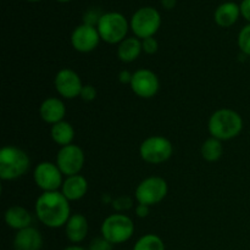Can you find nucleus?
<instances>
[{
    "label": "nucleus",
    "mask_w": 250,
    "mask_h": 250,
    "mask_svg": "<svg viewBox=\"0 0 250 250\" xmlns=\"http://www.w3.org/2000/svg\"><path fill=\"white\" fill-rule=\"evenodd\" d=\"M70 200L60 192H44L36 202L39 221L50 229L65 226L71 217Z\"/></svg>",
    "instance_id": "f257e3e1"
},
{
    "label": "nucleus",
    "mask_w": 250,
    "mask_h": 250,
    "mask_svg": "<svg viewBox=\"0 0 250 250\" xmlns=\"http://www.w3.org/2000/svg\"><path fill=\"white\" fill-rule=\"evenodd\" d=\"M243 129L241 115L231 109L215 111L209 120V132L214 138L229 141L238 136Z\"/></svg>",
    "instance_id": "f03ea898"
},
{
    "label": "nucleus",
    "mask_w": 250,
    "mask_h": 250,
    "mask_svg": "<svg viewBox=\"0 0 250 250\" xmlns=\"http://www.w3.org/2000/svg\"><path fill=\"white\" fill-rule=\"evenodd\" d=\"M29 167V158L23 150L16 146H4L0 150V177L12 181L21 177Z\"/></svg>",
    "instance_id": "7ed1b4c3"
},
{
    "label": "nucleus",
    "mask_w": 250,
    "mask_h": 250,
    "mask_svg": "<svg viewBox=\"0 0 250 250\" xmlns=\"http://www.w3.org/2000/svg\"><path fill=\"white\" fill-rule=\"evenodd\" d=\"M97 24L100 38L106 43L116 44L126 39L128 22L120 12H107L102 15Z\"/></svg>",
    "instance_id": "20e7f679"
},
{
    "label": "nucleus",
    "mask_w": 250,
    "mask_h": 250,
    "mask_svg": "<svg viewBox=\"0 0 250 250\" xmlns=\"http://www.w3.org/2000/svg\"><path fill=\"white\" fill-rule=\"evenodd\" d=\"M134 232V224L122 214L110 215L102 225V236L111 244H121L128 241Z\"/></svg>",
    "instance_id": "39448f33"
},
{
    "label": "nucleus",
    "mask_w": 250,
    "mask_h": 250,
    "mask_svg": "<svg viewBox=\"0 0 250 250\" xmlns=\"http://www.w3.org/2000/svg\"><path fill=\"white\" fill-rule=\"evenodd\" d=\"M161 16L154 7L146 6L137 10L131 19V28L137 38L146 39L153 37L159 31Z\"/></svg>",
    "instance_id": "423d86ee"
},
{
    "label": "nucleus",
    "mask_w": 250,
    "mask_h": 250,
    "mask_svg": "<svg viewBox=\"0 0 250 250\" xmlns=\"http://www.w3.org/2000/svg\"><path fill=\"white\" fill-rule=\"evenodd\" d=\"M172 144L168 139L161 136H153L146 138L139 148L142 159L149 164H161L172 155Z\"/></svg>",
    "instance_id": "0eeeda50"
},
{
    "label": "nucleus",
    "mask_w": 250,
    "mask_h": 250,
    "mask_svg": "<svg viewBox=\"0 0 250 250\" xmlns=\"http://www.w3.org/2000/svg\"><path fill=\"white\" fill-rule=\"evenodd\" d=\"M167 183L161 177H148L139 183L136 189V198L139 204L155 205L164 200L167 194Z\"/></svg>",
    "instance_id": "6e6552de"
},
{
    "label": "nucleus",
    "mask_w": 250,
    "mask_h": 250,
    "mask_svg": "<svg viewBox=\"0 0 250 250\" xmlns=\"http://www.w3.org/2000/svg\"><path fill=\"white\" fill-rule=\"evenodd\" d=\"M34 182L44 192H56L62 187V172L56 164L44 161L37 165L33 172Z\"/></svg>",
    "instance_id": "1a4fd4ad"
},
{
    "label": "nucleus",
    "mask_w": 250,
    "mask_h": 250,
    "mask_svg": "<svg viewBox=\"0 0 250 250\" xmlns=\"http://www.w3.org/2000/svg\"><path fill=\"white\" fill-rule=\"evenodd\" d=\"M84 164V154L78 146L70 144L62 146L56 156V165L60 168L62 175H78Z\"/></svg>",
    "instance_id": "9d476101"
},
{
    "label": "nucleus",
    "mask_w": 250,
    "mask_h": 250,
    "mask_svg": "<svg viewBox=\"0 0 250 250\" xmlns=\"http://www.w3.org/2000/svg\"><path fill=\"white\" fill-rule=\"evenodd\" d=\"M100 36L98 28L92 24L83 23L76 27L71 34L72 46L80 53H90L98 46L100 42Z\"/></svg>",
    "instance_id": "9b49d317"
},
{
    "label": "nucleus",
    "mask_w": 250,
    "mask_h": 250,
    "mask_svg": "<svg viewBox=\"0 0 250 250\" xmlns=\"http://www.w3.org/2000/svg\"><path fill=\"white\" fill-rule=\"evenodd\" d=\"M54 83H55V88L59 94L66 99L80 97L81 90L83 88L80 76L70 68H62L59 71L56 73Z\"/></svg>",
    "instance_id": "f8f14e48"
},
{
    "label": "nucleus",
    "mask_w": 250,
    "mask_h": 250,
    "mask_svg": "<svg viewBox=\"0 0 250 250\" xmlns=\"http://www.w3.org/2000/svg\"><path fill=\"white\" fill-rule=\"evenodd\" d=\"M131 88L138 97L153 98L159 90L158 76L150 70H138L132 76Z\"/></svg>",
    "instance_id": "ddd939ff"
},
{
    "label": "nucleus",
    "mask_w": 250,
    "mask_h": 250,
    "mask_svg": "<svg viewBox=\"0 0 250 250\" xmlns=\"http://www.w3.org/2000/svg\"><path fill=\"white\" fill-rule=\"evenodd\" d=\"M43 247V237L34 227L20 229L14 238L15 250H41Z\"/></svg>",
    "instance_id": "4468645a"
},
{
    "label": "nucleus",
    "mask_w": 250,
    "mask_h": 250,
    "mask_svg": "<svg viewBox=\"0 0 250 250\" xmlns=\"http://www.w3.org/2000/svg\"><path fill=\"white\" fill-rule=\"evenodd\" d=\"M41 117L46 124L55 125L62 121L66 114L65 104L58 98H48L42 103L39 107Z\"/></svg>",
    "instance_id": "2eb2a0df"
},
{
    "label": "nucleus",
    "mask_w": 250,
    "mask_h": 250,
    "mask_svg": "<svg viewBox=\"0 0 250 250\" xmlns=\"http://www.w3.org/2000/svg\"><path fill=\"white\" fill-rule=\"evenodd\" d=\"M66 237L72 243H80L84 241L88 233V221L83 215L75 214L71 215L67 224L65 225Z\"/></svg>",
    "instance_id": "dca6fc26"
},
{
    "label": "nucleus",
    "mask_w": 250,
    "mask_h": 250,
    "mask_svg": "<svg viewBox=\"0 0 250 250\" xmlns=\"http://www.w3.org/2000/svg\"><path fill=\"white\" fill-rule=\"evenodd\" d=\"M62 193L70 202L72 200H78L85 195L88 190V182L83 176L73 175L68 176L62 183Z\"/></svg>",
    "instance_id": "f3484780"
},
{
    "label": "nucleus",
    "mask_w": 250,
    "mask_h": 250,
    "mask_svg": "<svg viewBox=\"0 0 250 250\" xmlns=\"http://www.w3.org/2000/svg\"><path fill=\"white\" fill-rule=\"evenodd\" d=\"M239 15H241V6L236 4V2H224L220 5L215 11V22L219 24L220 27H231L238 20Z\"/></svg>",
    "instance_id": "a211bd4d"
},
{
    "label": "nucleus",
    "mask_w": 250,
    "mask_h": 250,
    "mask_svg": "<svg viewBox=\"0 0 250 250\" xmlns=\"http://www.w3.org/2000/svg\"><path fill=\"white\" fill-rule=\"evenodd\" d=\"M5 222L11 229H23L31 226L32 216L24 208L22 207H11L5 212Z\"/></svg>",
    "instance_id": "6ab92c4d"
},
{
    "label": "nucleus",
    "mask_w": 250,
    "mask_h": 250,
    "mask_svg": "<svg viewBox=\"0 0 250 250\" xmlns=\"http://www.w3.org/2000/svg\"><path fill=\"white\" fill-rule=\"evenodd\" d=\"M142 50V42L138 38H126L117 48V56L124 62H132L138 59Z\"/></svg>",
    "instance_id": "aec40b11"
},
{
    "label": "nucleus",
    "mask_w": 250,
    "mask_h": 250,
    "mask_svg": "<svg viewBox=\"0 0 250 250\" xmlns=\"http://www.w3.org/2000/svg\"><path fill=\"white\" fill-rule=\"evenodd\" d=\"M50 133L53 141L61 146H70L75 138V129L71 126V124L65 121L53 125Z\"/></svg>",
    "instance_id": "412c9836"
},
{
    "label": "nucleus",
    "mask_w": 250,
    "mask_h": 250,
    "mask_svg": "<svg viewBox=\"0 0 250 250\" xmlns=\"http://www.w3.org/2000/svg\"><path fill=\"white\" fill-rule=\"evenodd\" d=\"M222 153H224V148H222L221 141L217 138H211L207 139L204 142V144L202 146V155L203 158L207 161H210V163H214V161H217L222 156Z\"/></svg>",
    "instance_id": "4be33fe9"
},
{
    "label": "nucleus",
    "mask_w": 250,
    "mask_h": 250,
    "mask_svg": "<svg viewBox=\"0 0 250 250\" xmlns=\"http://www.w3.org/2000/svg\"><path fill=\"white\" fill-rule=\"evenodd\" d=\"M133 250H165V244L156 234H146L137 241Z\"/></svg>",
    "instance_id": "5701e85b"
},
{
    "label": "nucleus",
    "mask_w": 250,
    "mask_h": 250,
    "mask_svg": "<svg viewBox=\"0 0 250 250\" xmlns=\"http://www.w3.org/2000/svg\"><path fill=\"white\" fill-rule=\"evenodd\" d=\"M238 46L246 55L250 56V23L244 26L238 34Z\"/></svg>",
    "instance_id": "b1692460"
},
{
    "label": "nucleus",
    "mask_w": 250,
    "mask_h": 250,
    "mask_svg": "<svg viewBox=\"0 0 250 250\" xmlns=\"http://www.w3.org/2000/svg\"><path fill=\"white\" fill-rule=\"evenodd\" d=\"M89 250H112V244L104 237H98L92 241L89 246Z\"/></svg>",
    "instance_id": "393cba45"
},
{
    "label": "nucleus",
    "mask_w": 250,
    "mask_h": 250,
    "mask_svg": "<svg viewBox=\"0 0 250 250\" xmlns=\"http://www.w3.org/2000/svg\"><path fill=\"white\" fill-rule=\"evenodd\" d=\"M142 48H143L144 53L155 54L158 51L159 44L154 37H149V38H146L142 41Z\"/></svg>",
    "instance_id": "a878e982"
},
{
    "label": "nucleus",
    "mask_w": 250,
    "mask_h": 250,
    "mask_svg": "<svg viewBox=\"0 0 250 250\" xmlns=\"http://www.w3.org/2000/svg\"><path fill=\"white\" fill-rule=\"evenodd\" d=\"M81 98H82L84 102H92L97 97V90L93 85H83L82 90H81Z\"/></svg>",
    "instance_id": "bb28decb"
},
{
    "label": "nucleus",
    "mask_w": 250,
    "mask_h": 250,
    "mask_svg": "<svg viewBox=\"0 0 250 250\" xmlns=\"http://www.w3.org/2000/svg\"><path fill=\"white\" fill-rule=\"evenodd\" d=\"M132 207V200L129 198L121 197L117 198L116 200H114V208L116 210H126L129 209Z\"/></svg>",
    "instance_id": "cd10ccee"
},
{
    "label": "nucleus",
    "mask_w": 250,
    "mask_h": 250,
    "mask_svg": "<svg viewBox=\"0 0 250 250\" xmlns=\"http://www.w3.org/2000/svg\"><path fill=\"white\" fill-rule=\"evenodd\" d=\"M241 15L250 23V0H243L242 1Z\"/></svg>",
    "instance_id": "c85d7f7f"
},
{
    "label": "nucleus",
    "mask_w": 250,
    "mask_h": 250,
    "mask_svg": "<svg viewBox=\"0 0 250 250\" xmlns=\"http://www.w3.org/2000/svg\"><path fill=\"white\" fill-rule=\"evenodd\" d=\"M132 76H133V75H132L131 72H128L127 70H124V71H121V72H120L119 81L121 83H124V84H127V83H129V84H131Z\"/></svg>",
    "instance_id": "c756f323"
},
{
    "label": "nucleus",
    "mask_w": 250,
    "mask_h": 250,
    "mask_svg": "<svg viewBox=\"0 0 250 250\" xmlns=\"http://www.w3.org/2000/svg\"><path fill=\"white\" fill-rule=\"evenodd\" d=\"M136 214H137V216H139V217H146L149 214V207L148 205L139 204L136 209Z\"/></svg>",
    "instance_id": "7c9ffc66"
},
{
    "label": "nucleus",
    "mask_w": 250,
    "mask_h": 250,
    "mask_svg": "<svg viewBox=\"0 0 250 250\" xmlns=\"http://www.w3.org/2000/svg\"><path fill=\"white\" fill-rule=\"evenodd\" d=\"M161 4H163V6L165 7V9L171 10L175 7L176 0H161Z\"/></svg>",
    "instance_id": "2f4dec72"
},
{
    "label": "nucleus",
    "mask_w": 250,
    "mask_h": 250,
    "mask_svg": "<svg viewBox=\"0 0 250 250\" xmlns=\"http://www.w3.org/2000/svg\"><path fill=\"white\" fill-rule=\"evenodd\" d=\"M63 250H87V249L82 248V247H78V246H71V247H67V248H65Z\"/></svg>",
    "instance_id": "473e14b6"
},
{
    "label": "nucleus",
    "mask_w": 250,
    "mask_h": 250,
    "mask_svg": "<svg viewBox=\"0 0 250 250\" xmlns=\"http://www.w3.org/2000/svg\"><path fill=\"white\" fill-rule=\"evenodd\" d=\"M58 1H60V2H67V1H70V0H58Z\"/></svg>",
    "instance_id": "72a5a7b5"
},
{
    "label": "nucleus",
    "mask_w": 250,
    "mask_h": 250,
    "mask_svg": "<svg viewBox=\"0 0 250 250\" xmlns=\"http://www.w3.org/2000/svg\"><path fill=\"white\" fill-rule=\"evenodd\" d=\"M27 1H39V0H27Z\"/></svg>",
    "instance_id": "f704fd0d"
}]
</instances>
